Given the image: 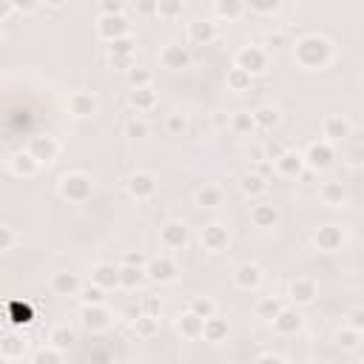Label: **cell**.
I'll return each instance as SVG.
<instances>
[{
    "mask_svg": "<svg viewBox=\"0 0 364 364\" xmlns=\"http://www.w3.org/2000/svg\"><path fill=\"white\" fill-rule=\"evenodd\" d=\"M284 43V34L282 32H270L268 34V46H282Z\"/></svg>",
    "mask_w": 364,
    "mask_h": 364,
    "instance_id": "62",
    "label": "cell"
},
{
    "mask_svg": "<svg viewBox=\"0 0 364 364\" xmlns=\"http://www.w3.org/2000/svg\"><path fill=\"white\" fill-rule=\"evenodd\" d=\"M83 327L89 333H103L111 327V313L106 310V305H94V308H83Z\"/></svg>",
    "mask_w": 364,
    "mask_h": 364,
    "instance_id": "18",
    "label": "cell"
},
{
    "mask_svg": "<svg viewBox=\"0 0 364 364\" xmlns=\"http://www.w3.org/2000/svg\"><path fill=\"white\" fill-rule=\"evenodd\" d=\"M251 222H253V228H262V231L273 228V225L279 222L276 205H270V202H256V205L251 208Z\"/></svg>",
    "mask_w": 364,
    "mask_h": 364,
    "instance_id": "20",
    "label": "cell"
},
{
    "mask_svg": "<svg viewBox=\"0 0 364 364\" xmlns=\"http://www.w3.org/2000/svg\"><path fill=\"white\" fill-rule=\"evenodd\" d=\"M251 117H253L256 128H273L279 123V111L273 106H259L256 111H251Z\"/></svg>",
    "mask_w": 364,
    "mask_h": 364,
    "instance_id": "39",
    "label": "cell"
},
{
    "mask_svg": "<svg viewBox=\"0 0 364 364\" xmlns=\"http://www.w3.org/2000/svg\"><path fill=\"white\" fill-rule=\"evenodd\" d=\"M251 83H253V77L248 75V71H242V68H237V65L228 71V89H231V92H248Z\"/></svg>",
    "mask_w": 364,
    "mask_h": 364,
    "instance_id": "41",
    "label": "cell"
},
{
    "mask_svg": "<svg viewBox=\"0 0 364 364\" xmlns=\"http://www.w3.org/2000/svg\"><path fill=\"white\" fill-rule=\"evenodd\" d=\"M239 188H242L245 196H259V194L268 191V180H262L259 174H245L242 182H239Z\"/></svg>",
    "mask_w": 364,
    "mask_h": 364,
    "instance_id": "40",
    "label": "cell"
},
{
    "mask_svg": "<svg viewBox=\"0 0 364 364\" xmlns=\"http://www.w3.org/2000/svg\"><path fill=\"white\" fill-rule=\"evenodd\" d=\"M6 310H9V325H12V327H26V325L34 322V310H32L29 302L12 299V302L6 305Z\"/></svg>",
    "mask_w": 364,
    "mask_h": 364,
    "instance_id": "25",
    "label": "cell"
},
{
    "mask_svg": "<svg viewBox=\"0 0 364 364\" xmlns=\"http://www.w3.org/2000/svg\"><path fill=\"white\" fill-rule=\"evenodd\" d=\"M97 34H100L106 43H114V40L131 37V23H128L125 15H120V18H100V20H97Z\"/></svg>",
    "mask_w": 364,
    "mask_h": 364,
    "instance_id": "9",
    "label": "cell"
},
{
    "mask_svg": "<svg viewBox=\"0 0 364 364\" xmlns=\"http://www.w3.org/2000/svg\"><path fill=\"white\" fill-rule=\"evenodd\" d=\"M65 106H68V111L75 114V117H92V114H97L100 100L92 92H75V94L65 100Z\"/></svg>",
    "mask_w": 364,
    "mask_h": 364,
    "instance_id": "16",
    "label": "cell"
},
{
    "mask_svg": "<svg viewBox=\"0 0 364 364\" xmlns=\"http://www.w3.org/2000/svg\"><path fill=\"white\" fill-rule=\"evenodd\" d=\"M188 239H191V234H188V225H185V222L171 220V222H165V225L160 228V242H163V248H168V251H182V248L188 245Z\"/></svg>",
    "mask_w": 364,
    "mask_h": 364,
    "instance_id": "10",
    "label": "cell"
},
{
    "mask_svg": "<svg viewBox=\"0 0 364 364\" xmlns=\"http://www.w3.org/2000/svg\"><path fill=\"white\" fill-rule=\"evenodd\" d=\"M157 15L165 20H174L182 15V4L180 0H157Z\"/></svg>",
    "mask_w": 364,
    "mask_h": 364,
    "instance_id": "45",
    "label": "cell"
},
{
    "mask_svg": "<svg viewBox=\"0 0 364 364\" xmlns=\"http://www.w3.org/2000/svg\"><path fill=\"white\" fill-rule=\"evenodd\" d=\"M125 191L134 196V199H151L157 194V177L149 174V171H134L125 182Z\"/></svg>",
    "mask_w": 364,
    "mask_h": 364,
    "instance_id": "8",
    "label": "cell"
},
{
    "mask_svg": "<svg viewBox=\"0 0 364 364\" xmlns=\"http://www.w3.org/2000/svg\"><path fill=\"white\" fill-rule=\"evenodd\" d=\"M134 40L131 37H123V40H114V43H108L106 46V51H108V57H134Z\"/></svg>",
    "mask_w": 364,
    "mask_h": 364,
    "instance_id": "44",
    "label": "cell"
},
{
    "mask_svg": "<svg viewBox=\"0 0 364 364\" xmlns=\"http://www.w3.org/2000/svg\"><path fill=\"white\" fill-rule=\"evenodd\" d=\"M313 242H316L319 251L336 253V251H341V245H344V231H341L339 225H322V228L313 231Z\"/></svg>",
    "mask_w": 364,
    "mask_h": 364,
    "instance_id": "12",
    "label": "cell"
},
{
    "mask_svg": "<svg viewBox=\"0 0 364 364\" xmlns=\"http://www.w3.org/2000/svg\"><path fill=\"white\" fill-rule=\"evenodd\" d=\"M347 327H350V330H358V333L364 330V310H361V308H353V310L347 313Z\"/></svg>",
    "mask_w": 364,
    "mask_h": 364,
    "instance_id": "54",
    "label": "cell"
},
{
    "mask_svg": "<svg viewBox=\"0 0 364 364\" xmlns=\"http://www.w3.org/2000/svg\"><path fill=\"white\" fill-rule=\"evenodd\" d=\"M234 65L242 68V71H248V75L253 77V75H262V71H268L270 60H268V51L265 49H259V46H242L237 51Z\"/></svg>",
    "mask_w": 364,
    "mask_h": 364,
    "instance_id": "3",
    "label": "cell"
},
{
    "mask_svg": "<svg viewBox=\"0 0 364 364\" xmlns=\"http://www.w3.org/2000/svg\"><path fill=\"white\" fill-rule=\"evenodd\" d=\"M225 202V194L222 188H216V185H202L196 191V205L199 208H220Z\"/></svg>",
    "mask_w": 364,
    "mask_h": 364,
    "instance_id": "29",
    "label": "cell"
},
{
    "mask_svg": "<svg viewBox=\"0 0 364 364\" xmlns=\"http://www.w3.org/2000/svg\"><path fill=\"white\" fill-rule=\"evenodd\" d=\"M134 9H137V15H142V18L157 15V0H145V4H137Z\"/></svg>",
    "mask_w": 364,
    "mask_h": 364,
    "instance_id": "56",
    "label": "cell"
},
{
    "mask_svg": "<svg viewBox=\"0 0 364 364\" xmlns=\"http://www.w3.org/2000/svg\"><path fill=\"white\" fill-rule=\"evenodd\" d=\"M145 262H149V259H145L139 251H137V253H125V256H123V265H131V268H145Z\"/></svg>",
    "mask_w": 364,
    "mask_h": 364,
    "instance_id": "57",
    "label": "cell"
},
{
    "mask_svg": "<svg viewBox=\"0 0 364 364\" xmlns=\"http://www.w3.org/2000/svg\"><path fill=\"white\" fill-rule=\"evenodd\" d=\"M12 15H15V6L9 4V0H0V23H6Z\"/></svg>",
    "mask_w": 364,
    "mask_h": 364,
    "instance_id": "59",
    "label": "cell"
},
{
    "mask_svg": "<svg viewBox=\"0 0 364 364\" xmlns=\"http://www.w3.org/2000/svg\"><path fill=\"white\" fill-rule=\"evenodd\" d=\"M330 54H333L330 40H325L319 34H308V37L296 40V46H294V57L302 68H325L330 63Z\"/></svg>",
    "mask_w": 364,
    "mask_h": 364,
    "instance_id": "1",
    "label": "cell"
},
{
    "mask_svg": "<svg viewBox=\"0 0 364 364\" xmlns=\"http://www.w3.org/2000/svg\"><path fill=\"white\" fill-rule=\"evenodd\" d=\"M177 330H180L185 339H199V336H202V319L188 310V313H182V316L177 319Z\"/></svg>",
    "mask_w": 364,
    "mask_h": 364,
    "instance_id": "35",
    "label": "cell"
},
{
    "mask_svg": "<svg viewBox=\"0 0 364 364\" xmlns=\"http://www.w3.org/2000/svg\"><path fill=\"white\" fill-rule=\"evenodd\" d=\"M353 134V125L341 117V114H330V117H325V123H322V137H325V142H344L347 137Z\"/></svg>",
    "mask_w": 364,
    "mask_h": 364,
    "instance_id": "14",
    "label": "cell"
},
{
    "mask_svg": "<svg viewBox=\"0 0 364 364\" xmlns=\"http://www.w3.org/2000/svg\"><path fill=\"white\" fill-rule=\"evenodd\" d=\"M316 296H319V287H316L313 279L299 276V279L290 282V299H294V305H310Z\"/></svg>",
    "mask_w": 364,
    "mask_h": 364,
    "instance_id": "19",
    "label": "cell"
},
{
    "mask_svg": "<svg viewBox=\"0 0 364 364\" xmlns=\"http://www.w3.org/2000/svg\"><path fill=\"white\" fill-rule=\"evenodd\" d=\"M92 284H97V287H103V290L120 287V268H114V265H108V262L94 265V270H92Z\"/></svg>",
    "mask_w": 364,
    "mask_h": 364,
    "instance_id": "21",
    "label": "cell"
},
{
    "mask_svg": "<svg viewBox=\"0 0 364 364\" xmlns=\"http://www.w3.org/2000/svg\"><path fill=\"white\" fill-rule=\"evenodd\" d=\"M199 239H202V248H205V251H211V253H222V251L228 248V242H231V234H228L225 225L211 222V225L202 228Z\"/></svg>",
    "mask_w": 364,
    "mask_h": 364,
    "instance_id": "11",
    "label": "cell"
},
{
    "mask_svg": "<svg viewBox=\"0 0 364 364\" xmlns=\"http://www.w3.org/2000/svg\"><path fill=\"white\" fill-rule=\"evenodd\" d=\"M80 279H77V273H68V270H63V273H54L51 276V290L57 296H77L80 294Z\"/></svg>",
    "mask_w": 364,
    "mask_h": 364,
    "instance_id": "22",
    "label": "cell"
},
{
    "mask_svg": "<svg viewBox=\"0 0 364 364\" xmlns=\"http://www.w3.org/2000/svg\"><path fill=\"white\" fill-rule=\"evenodd\" d=\"M77 296H80L83 308H94V305H103V302H106V290L89 282V284H83V287H80V294H77Z\"/></svg>",
    "mask_w": 364,
    "mask_h": 364,
    "instance_id": "38",
    "label": "cell"
},
{
    "mask_svg": "<svg viewBox=\"0 0 364 364\" xmlns=\"http://www.w3.org/2000/svg\"><path fill=\"white\" fill-rule=\"evenodd\" d=\"M32 364H63V353L54 350V347H43V350L34 353Z\"/></svg>",
    "mask_w": 364,
    "mask_h": 364,
    "instance_id": "47",
    "label": "cell"
},
{
    "mask_svg": "<svg viewBox=\"0 0 364 364\" xmlns=\"http://www.w3.org/2000/svg\"><path fill=\"white\" fill-rule=\"evenodd\" d=\"M49 341H51L49 347H54V350H60V353H63V350H68L71 344L77 341V333L71 330L68 325H57V327H51V333H49Z\"/></svg>",
    "mask_w": 364,
    "mask_h": 364,
    "instance_id": "28",
    "label": "cell"
},
{
    "mask_svg": "<svg viewBox=\"0 0 364 364\" xmlns=\"http://www.w3.org/2000/svg\"><path fill=\"white\" fill-rule=\"evenodd\" d=\"M15 6V12H34L37 9V4H12Z\"/></svg>",
    "mask_w": 364,
    "mask_h": 364,
    "instance_id": "63",
    "label": "cell"
},
{
    "mask_svg": "<svg viewBox=\"0 0 364 364\" xmlns=\"http://www.w3.org/2000/svg\"><path fill=\"white\" fill-rule=\"evenodd\" d=\"M125 77H128L131 92H134V89H151V80H154L151 71L142 68V65H131V68L125 71Z\"/></svg>",
    "mask_w": 364,
    "mask_h": 364,
    "instance_id": "36",
    "label": "cell"
},
{
    "mask_svg": "<svg viewBox=\"0 0 364 364\" xmlns=\"http://www.w3.org/2000/svg\"><path fill=\"white\" fill-rule=\"evenodd\" d=\"M282 308H284L282 299H276V296H262V299L256 302V316L265 319V322H273V319L282 313Z\"/></svg>",
    "mask_w": 364,
    "mask_h": 364,
    "instance_id": "34",
    "label": "cell"
},
{
    "mask_svg": "<svg viewBox=\"0 0 364 364\" xmlns=\"http://www.w3.org/2000/svg\"><path fill=\"white\" fill-rule=\"evenodd\" d=\"M26 151L32 154V160H34L37 165H49V163H54V160H57L60 145H57V139H54V137L43 134V137H32V139H29V149H26Z\"/></svg>",
    "mask_w": 364,
    "mask_h": 364,
    "instance_id": "6",
    "label": "cell"
},
{
    "mask_svg": "<svg viewBox=\"0 0 364 364\" xmlns=\"http://www.w3.org/2000/svg\"><path fill=\"white\" fill-rule=\"evenodd\" d=\"M108 63H111L114 68H123V71H128V68L134 65V57H108Z\"/></svg>",
    "mask_w": 364,
    "mask_h": 364,
    "instance_id": "58",
    "label": "cell"
},
{
    "mask_svg": "<svg viewBox=\"0 0 364 364\" xmlns=\"http://www.w3.org/2000/svg\"><path fill=\"white\" fill-rule=\"evenodd\" d=\"M165 131H168L171 137H182V134L188 131V120H185V114H168V120H165Z\"/></svg>",
    "mask_w": 364,
    "mask_h": 364,
    "instance_id": "46",
    "label": "cell"
},
{
    "mask_svg": "<svg viewBox=\"0 0 364 364\" xmlns=\"http://www.w3.org/2000/svg\"><path fill=\"white\" fill-rule=\"evenodd\" d=\"M305 157V168L308 171H325V168H330L333 165V160H336V149L330 142H325V139H319V142H313L310 149L302 154Z\"/></svg>",
    "mask_w": 364,
    "mask_h": 364,
    "instance_id": "5",
    "label": "cell"
},
{
    "mask_svg": "<svg viewBox=\"0 0 364 364\" xmlns=\"http://www.w3.org/2000/svg\"><path fill=\"white\" fill-rule=\"evenodd\" d=\"M279 9V0H253L251 4V12L256 15H273Z\"/></svg>",
    "mask_w": 364,
    "mask_h": 364,
    "instance_id": "53",
    "label": "cell"
},
{
    "mask_svg": "<svg viewBox=\"0 0 364 364\" xmlns=\"http://www.w3.org/2000/svg\"><path fill=\"white\" fill-rule=\"evenodd\" d=\"M160 63H163V68L182 71V68H188V65L194 63V57H191V49H188V46H182V43H168V46H163V51H160Z\"/></svg>",
    "mask_w": 364,
    "mask_h": 364,
    "instance_id": "7",
    "label": "cell"
},
{
    "mask_svg": "<svg viewBox=\"0 0 364 364\" xmlns=\"http://www.w3.org/2000/svg\"><path fill=\"white\" fill-rule=\"evenodd\" d=\"M15 242H18L15 231H12L9 225H0V253H6V251H12V248H15Z\"/></svg>",
    "mask_w": 364,
    "mask_h": 364,
    "instance_id": "52",
    "label": "cell"
},
{
    "mask_svg": "<svg viewBox=\"0 0 364 364\" xmlns=\"http://www.w3.org/2000/svg\"><path fill=\"white\" fill-rule=\"evenodd\" d=\"M180 276V265L171 259V256H157V259H149L145 262V279H151L157 284H168Z\"/></svg>",
    "mask_w": 364,
    "mask_h": 364,
    "instance_id": "4",
    "label": "cell"
},
{
    "mask_svg": "<svg viewBox=\"0 0 364 364\" xmlns=\"http://www.w3.org/2000/svg\"><path fill=\"white\" fill-rule=\"evenodd\" d=\"M60 196L68 199V202H89L92 199V191H94V182L89 174L83 171H71L60 180Z\"/></svg>",
    "mask_w": 364,
    "mask_h": 364,
    "instance_id": "2",
    "label": "cell"
},
{
    "mask_svg": "<svg viewBox=\"0 0 364 364\" xmlns=\"http://www.w3.org/2000/svg\"><path fill=\"white\" fill-rule=\"evenodd\" d=\"M125 137H131V139L149 137V125H145L142 120H128V123H125Z\"/></svg>",
    "mask_w": 364,
    "mask_h": 364,
    "instance_id": "51",
    "label": "cell"
},
{
    "mask_svg": "<svg viewBox=\"0 0 364 364\" xmlns=\"http://www.w3.org/2000/svg\"><path fill=\"white\" fill-rule=\"evenodd\" d=\"M160 310H163L160 296H142V299H139V313H142V316H154V319H160Z\"/></svg>",
    "mask_w": 364,
    "mask_h": 364,
    "instance_id": "48",
    "label": "cell"
},
{
    "mask_svg": "<svg viewBox=\"0 0 364 364\" xmlns=\"http://www.w3.org/2000/svg\"><path fill=\"white\" fill-rule=\"evenodd\" d=\"M273 171L279 177H287V180H299L305 174V157L299 151H284L276 163H273Z\"/></svg>",
    "mask_w": 364,
    "mask_h": 364,
    "instance_id": "13",
    "label": "cell"
},
{
    "mask_svg": "<svg viewBox=\"0 0 364 364\" xmlns=\"http://www.w3.org/2000/svg\"><path fill=\"white\" fill-rule=\"evenodd\" d=\"M120 15H125L123 0H103L100 4V18H120Z\"/></svg>",
    "mask_w": 364,
    "mask_h": 364,
    "instance_id": "50",
    "label": "cell"
},
{
    "mask_svg": "<svg viewBox=\"0 0 364 364\" xmlns=\"http://www.w3.org/2000/svg\"><path fill=\"white\" fill-rule=\"evenodd\" d=\"M188 40L194 46H211L216 40V23L213 20H205V18H196L188 23Z\"/></svg>",
    "mask_w": 364,
    "mask_h": 364,
    "instance_id": "17",
    "label": "cell"
},
{
    "mask_svg": "<svg viewBox=\"0 0 364 364\" xmlns=\"http://www.w3.org/2000/svg\"><path fill=\"white\" fill-rule=\"evenodd\" d=\"M37 163L32 160V154L29 151H20V154H15L12 157V171L18 174V177H34L37 174Z\"/></svg>",
    "mask_w": 364,
    "mask_h": 364,
    "instance_id": "37",
    "label": "cell"
},
{
    "mask_svg": "<svg viewBox=\"0 0 364 364\" xmlns=\"http://www.w3.org/2000/svg\"><path fill=\"white\" fill-rule=\"evenodd\" d=\"M213 18H222V20H234L245 12V4H239V0H216V4L211 6Z\"/></svg>",
    "mask_w": 364,
    "mask_h": 364,
    "instance_id": "30",
    "label": "cell"
},
{
    "mask_svg": "<svg viewBox=\"0 0 364 364\" xmlns=\"http://www.w3.org/2000/svg\"><path fill=\"white\" fill-rule=\"evenodd\" d=\"M270 325H273V330H276L279 336H294V333H299V330H302L305 316H302L296 308H282V313H279Z\"/></svg>",
    "mask_w": 364,
    "mask_h": 364,
    "instance_id": "15",
    "label": "cell"
},
{
    "mask_svg": "<svg viewBox=\"0 0 364 364\" xmlns=\"http://www.w3.org/2000/svg\"><path fill=\"white\" fill-rule=\"evenodd\" d=\"M284 151H287V149H284L282 142H268V145H265V160H268V163H276Z\"/></svg>",
    "mask_w": 364,
    "mask_h": 364,
    "instance_id": "55",
    "label": "cell"
},
{
    "mask_svg": "<svg viewBox=\"0 0 364 364\" xmlns=\"http://www.w3.org/2000/svg\"><path fill=\"white\" fill-rule=\"evenodd\" d=\"M131 330H134L139 339H154V336L160 333V319H154V316H137V319L131 322Z\"/></svg>",
    "mask_w": 364,
    "mask_h": 364,
    "instance_id": "32",
    "label": "cell"
},
{
    "mask_svg": "<svg viewBox=\"0 0 364 364\" xmlns=\"http://www.w3.org/2000/svg\"><path fill=\"white\" fill-rule=\"evenodd\" d=\"M194 316H199L202 322L205 319H211V316H216V305H213V299H208V296H196V299H191V308H188Z\"/></svg>",
    "mask_w": 364,
    "mask_h": 364,
    "instance_id": "43",
    "label": "cell"
},
{
    "mask_svg": "<svg viewBox=\"0 0 364 364\" xmlns=\"http://www.w3.org/2000/svg\"><path fill=\"white\" fill-rule=\"evenodd\" d=\"M256 364H287L282 356H273V353H265V356H259L256 358Z\"/></svg>",
    "mask_w": 364,
    "mask_h": 364,
    "instance_id": "60",
    "label": "cell"
},
{
    "mask_svg": "<svg viewBox=\"0 0 364 364\" xmlns=\"http://www.w3.org/2000/svg\"><path fill=\"white\" fill-rule=\"evenodd\" d=\"M231 131L234 134H253L256 131V125H253V117H251V111H237L234 117H231Z\"/></svg>",
    "mask_w": 364,
    "mask_h": 364,
    "instance_id": "42",
    "label": "cell"
},
{
    "mask_svg": "<svg viewBox=\"0 0 364 364\" xmlns=\"http://www.w3.org/2000/svg\"><path fill=\"white\" fill-rule=\"evenodd\" d=\"M128 103L137 108V111H151L157 106V92L154 89H134L128 94Z\"/></svg>",
    "mask_w": 364,
    "mask_h": 364,
    "instance_id": "31",
    "label": "cell"
},
{
    "mask_svg": "<svg viewBox=\"0 0 364 364\" xmlns=\"http://www.w3.org/2000/svg\"><path fill=\"white\" fill-rule=\"evenodd\" d=\"M319 199H322L325 205H330V208H339V205L347 202V188H344L339 180H330V182H325V185L319 188Z\"/></svg>",
    "mask_w": 364,
    "mask_h": 364,
    "instance_id": "26",
    "label": "cell"
},
{
    "mask_svg": "<svg viewBox=\"0 0 364 364\" xmlns=\"http://www.w3.org/2000/svg\"><path fill=\"white\" fill-rule=\"evenodd\" d=\"M228 333H231V327H228V322L220 319V316H211V319L202 322V339L211 341V344H222V341L228 339Z\"/></svg>",
    "mask_w": 364,
    "mask_h": 364,
    "instance_id": "23",
    "label": "cell"
},
{
    "mask_svg": "<svg viewBox=\"0 0 364 364\" xmlns=\"http://www.w3.org/2000/svg\"><path fill=\"white\" fill-rule=\"evenodd\" d=\"M358 339H361V333H358V330L344 327V330H339L336 344H339V347H344V350H356V347H358Z\"/></svg>",
    "mask_w": 364,
    "mask_h": 364,
    "instance_id": "49",
    "label": "cell"
},
{
    "mask_svg": "<svg viewBox=\"0 0 364 364\" xmlns=\"http://www.w3.org/2000/svg\"><path fill=\"white\" fill-rule=\"evenodd\" d=\"M142 282H145V268L120 265V287H125V290H137Z\"/></svg>",
    "mask_w": 364,
    "mask_h": 364,
    "instance_id": "33",
    "label": "cell"
},
{
    "mask_svg": "<svg viewBox=\"0 0 364 364\" xmlns=\"http://www.w3.org/2000/svg\"><path fill=\"white\" fill-rule=\"evenodd\" d=\"M234 282H237L242 290H256V287L262 284V268H259V265H253V262H245V265H239V268H237Z\"/></svg>",
    "mask_w": 364,
    "mask_h": 364,
    "instance_id": "24",
    "label": "cell"
},
{
    "mask_svg": "<svg viewBox=\"0 0 364 364\" xmlns=\"http://www.w3.org/2000/svg\"><path fill=\"white\" fill-rule=\"evenodd\" d=\"M26 347H29L26 339H23V336H15V333H9V336L0 339V356L9 358V361L23 358V356H26Z\"/></svg>",
    "mask_w": 364,
    "mask_h": 364,
    "instance_id": "27",
    "label": "cell"
},
{
    "mask_svg": "<svg viewBox=\"0 0 364 364\" xmlns=\"http://www.w3.org/2000/svg\"><path fill=\"white\" fill-rule=\"evenodd\" d=\"M253 174H259L262 180H268V177L273 174V163H268V160H262V163H259V168H256Z\"/></svg>",
    "mask_w": 364,
    "mask_h": 364,
    "instance_id": "61",
    "label": "cell"
}]
</instances>
